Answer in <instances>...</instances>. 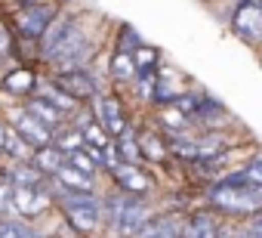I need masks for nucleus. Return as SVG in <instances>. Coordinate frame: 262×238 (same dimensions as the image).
<instances>
[{
	"label": "nucleus",
	"instance_id": "obj_1",
	"mask_svg": "<svg viewBox=\"0 0 262 238\" xmlns=\"http://www.w3.org/2000/svg\"><path fill=\"white\" fill-rule=\"evenodd\" d=\"M207 198L216 210H222L228 216H256L262 210V189L241 183V180H228V176L219 180Z\"/></svg>",
	"mask_w": 262,
	"mask_h": 238
},
{
	"label": "nucleus",
	"instance_id": "obj_2",
	"mask_svg": "<svg viewBox=\"0 0 262 238\" xmlns=\"http://www.w3.org/2000/svg\"><path fill=\"white\" fill-rule=\"evenodd\" d=\"M105 210H108V226L114 229L117 238H136L148 223V204L142 201V195L120 192L108 201Z\"/></svg>",
	"mask_w": 262,
	"mask_h": 238
},
{
	"label": "nucleus",
	"instance_id": "obj_3",
	"mask_svg": "<svg viewBox=\"0 0 262 238\" xmlns=\"http://www.w3.org/2000/svg\"><path fill=\"white\" fill-rule=\"evenodd\" d=\"M56 16H59L56 0H37V4H25V7H19V13H16V28H19L22 37L40 41L43 31L56 22Z\"/></svg>",
	"mask_w": 262,
	"mask_h": 238
},
{
	"label": "nucleus",
	"instance_id": "obj_4",
	"mask_svg": "<svg viewBox=\"0 0 262 238\" xmlns=\"http://www.w3.org/2000/svg\"><path fill=\"white\" fill-rule=\"evenodd\" d=\"M62 210H65V220H68L77 232L90 235V232L99 226L102 204H99L93 195H74V192H68V201L62 204Z\"/></svg>",
	"mask_w": 262,
	"mask_h": 238
},
{
	"label": "nucleus",
	"instance_id": "obj_5",
	"mask_svg": "<svg viewBox=\"0 0 262 238\" xmlns=\"http://www.w3.org/2000/svg\"><path fill=\"white\" fill-rule=\"evenodd\" d=\"M93 114H96V121L108 130L111 140H117L123 130H129L126 111H123V105H120L117 96H102V93H99V96L93 99Z\"/></svg>",
	"mask_w": 262,
	"mask_h": 238
},
{
	"label": "nucleus",
	"instance_id": "obj_6",
	"mask_svg": "<svg viewBox=\"0 0 262 238\" xmlns=\"http://www.w3.org/2000/svg\"><path fill=\"white\" fill-rule=\"evenodd\" d=\"M53 84L62 87L74 102H93V99L99 96V84H96L83 68H62Z\"/></svg>",
	"mask_w": 262,
	"mask_h": 238
},
{
	"label": "nucleus",
	"instance_id": "obj_7",
	"mask_svg": "<svg viewBox=\"0 0 262 238\" xmlns=\"http://www.w3.org/2000/svg\"><path fill=\"white\" fill-rule=\"evenodd\" d=\"M231 25L244 41H250V44L262 41V0H241Z\"/></svg>",
	"mask_w": 262,
	"mask_h": 238
},
{
	"label": "nucleus",
	"instance_id": "obj_8",
	"mask_svg": "<svg viewBox=\"0 0 262 238\" xmlns=\"http://www.w3.org/2000/svg\"><path fill=\"white\" fill-rule=\"evenodd\" d=\"M10 204L16 207L19 216L31 220V216H40V213L50 207V195H47L40 186H13V192H10Z\"/></svg>",
	"mask_w": 262,
	"mask_h": 238
},
{
	"label": "nucleus",
	"instance_id": "obj_9",
	"mask_svg": "<svg viewBox=\"0 0 262 238\" xmlns=\"http://www.w3.org/2000/svg\"><path fill=\"white\" fill-rule=\"evenodd\" d=\"M111 176H114L117 189L129 192V195H145L151 189V176L142 170V164H133V161H117L111 167Z\"/></svg>",
	"mask_w": 262,
	"mask_h": 238
},
{
	"label": "nucleus",
	"instance_id": "obj_10",
	"mask_svg": "<svg viewBox=\"0 0 262 238\" xmlns=\"http://www.w3.org/2000/svg\"><path fill=\"white\" fill-rule=\"evenodd\" d=\"M16 133H19L31 149H43V146H50V143L56 140V130H50L43 121H37L28 108H22V111L16 114Z\"/></svg>",
	"mask_w": 262,
	"mask_h": 238
},
{
	"label": "nucleus",
	"instance_id": "obj_11",
	"mask_svg": "<svg viewBox=\"0 0 262 238\" xmlns=\"http://www.w3.org/2000/svg\"><path fill=\"white\" fill-rule=\"evenodd\" d=\"M136 238H182V220L173 213L148 216V223L142 226V232Z\"/></svg>",
	"mask_w": 262,
	"mask_h": 238
},
{
	"label": "nucleus",
	"instance_id": "obj_12",
	"mask_svg": "<svg viewBox=\"0 0 262 238\" xmlns=\"http://www.w3.org/2000/svg\"><path fill=\"white\" fill-rule=\"evenodd\" d=\"M53 176H56V183H59L65 192H74V195H93V189H96V186H93V176H86L83 170H77V167L68 164V161H65Z\"/></svg>",
	"mask_w": 262,
	"mask_h": 238
},
{
	"label": "nucleus",
	"instance_id": "obj_13",
	"mask_svg": "<svg viewBox=\"0 0 262 238\" xmlns=\"http://www.w3.org/2000/svg\"><path fill=\"white\" fill-rule=\"evenodd\" d=\"M74 28H77L74 16H56V22H53V25L43 31V37H40V53H43V59H47V56H50V53H53V50H56V47L74 31Z\"/></svg>",
	"mask_w": 262,
	"mask_h": 238
},
{
	"label": "nucleus",
	"instance_id": "obj_14",
	"mask_svg": "<svg viewBox=\"0 0 262 238\" xmlns=\"http://www.w3.org/2000/svg\"><path fill=\"white\" fill-rule=\"evenodd\" d=\"M34 117H37V121H43L50 130H56L62 121H65V111H59L47 96H40V93H34V96H28V105H25Z\"/></svg>",
	"mask_w": 262,
	"mask_h": 238
},
{
	"label": "nucleus",
	"instance_id": "obj_15",
	"mask_svg": "<svg viewBox=\"0 0 262 238\" xmlns=\"http://www.w3.org/2000/svg\"><path fill=\"white\" fill-rule=\"evenodd\" d=\"M216 235H219V223H216V216L207 213V210L194 213V216L182 226V238H216Z\"/></svg>",
	"mask_w": 262,
	"mask_h": 238
},
{
	"label": "nucleus",
	"instance_id": "obj_16",
	"mask_svg": "<svg viewBox=\"0 0 262 238\" xmlns=\"http://www.w3.org/2000/svg\"><path fill=\"white\" fill-rule=\"evenodd\" d=\"M4 90L13 93V96H34L37 77H34L31 68H16V71H10V74L4 77Z\"/></svg>",
	"mask_w": 262,
	"mask_h": 238
},
{
	"label": "nucleus",
	"instance_id": "obj_17",
	"mask_svg": "<svg viewBox=\"0 0 262 238\" xmlns=\"http://www.w3.org/2000/svg\"><path fill=\"white\" fill-rule=\"evenodd\" d=\"M108 68H111V81H117V84L136 81V62H133V53H129V50H117L111 56Z\"/></svg>",
	"mask_w": 262,
	"mask_h": 238
},
{
	"label": "nucleus",
	"instance_id": "obj_18",
	"mask_svg": "<svg viewBox=\"0 0 262 238\" xmlns=\"http://www.w3.org/2000/svg\"><path fill=\"white\" fill-rule=\"evenodd\" d=\"M80 136H83V146H90V155H99V152H105V149L114 146L111 136H108V130L99 121H86L83 130H80Z\"/></svg>",
	"mask_w": 262,
	"mask_h": 238
},
{
	"label": "nucleus",
	"instance_id": "obj_19",
	"mask_svg": "<svg viewBox=\"0 0 262 238\" xmlns=\"http://www.w3.org/2000/svg\"><path fill=\"white\" fill-rule=\"evenodd\" d=\"M31 164H34L43 176H47V173H56V170L65 164V152H62L59 146H53V143H50V146L37 149V155L31 158Z\"/></svg>",
	"mask_w": 262,
	"mask_h": 238
},
{
	"label": "nucleus",
	"instance_id": "obj_20",
	"mask_svg": "<svg viewBox=\"0 0 262 238\" xmlns=\"http://www.w3.org/2000/svg\"><path fill=\"white\" fill-rule=\"evenodd\" d=\"M114 152H117V158H120V161H133V164H139V161H142L139 136H136L133 130H123V133L117 136V146H114Z\"/></svg>",
	"mask_w": 262,
	"mask_h": 238
},
{
	"label": "nucleus",
	"instance_id": "obj_21",
	"mask_svg": "<svg viewBox=\"0 0 262 238\" xmlns=\"http://www.w3.org/2000/svg\"><path fill=\"white\" fill-rule=\"evenodd\" d=\"M139 149H142V161H145V158H148V161H164V158L170 155V146H167L158 133L139 136Z\"/></svg>",
	"mask_w": 262,
	"mask_h": 238
},
{
	"label": "nucleus",
	"instance_id": "obj_22",
	"mask_svg": "<svg viewBox=\"0 0 262 238\" xmlns=\"http://www.w3.org/2000/svg\"><path fill=\"white\" fill-rule=\"evenodd\" d=\"M228 180H241V183H250V186H259V189H262V158L247 161L241 170L228 173Z\"/></svg>",
	"mask_w": 262,
	"mask_h": 238
},
{
	"label": "nucleus",
	"instance_id": "obj_23",
	"mask_svg": "<svg viewBox=\"0 0 262 238\" xmlns=\"http://www.w3.org/2000/svg\"><path fill=\"white\" fill-rule=\"evenodd\" d=\"M10 176H13V180H10L13 186H40V176H43V173H40L34 164H22V161H19Z\"/></svg>",
	"mask_w": 262,
	"mask_h": 238
},
{
	"label": "nucleus",
	"instance_id": "obj_24",
	"mask_svg": "<svg viewBox=\"0 0 262 238\" xmlns=\"http://www.w3.org/2000/svg\"><path fill=\"white\" fill-rule=\"evenodd\" d=\"M158 59H161V53H158L155 47H145V44H139V47L133 50L136 74H139V71H151V68H158Z\"/></svg>",
	"mask_w": 262,
	"mask_h": 238
},
{
	"label": "nucleus",
	"instance_id": "obj_25",
	"mask_svg": "<svg viewBox=\"0 0 262 238\" xmlns=\"http://www.w3.org/2000/svg\"><path fill=\"white\" fill-rule=\"evenodd\" d=\"M4 155H10V158H16V161H25V158H28V143L16 133V127H10V130H7Z\"/></svg>",
	"mask_w": 262,
	"mask_h": 238
},
{
	"label": "nucleus",
	"instance_id": "obj_26",
	"mask_svg": "<svg viewBox=\"0 0 262 238\" xmlns=\"http://www.w3.org/2000/svg\"><path fill=\"white\" fill-rule=\"evenodd\" d=\"M65 161H68V164H74L77 170H83L86 176H96V170H99L96 158H93L86 149H74V152H68V155H65Z\"/></svg>",
	"mask_w": 262,
	"mask_h": 238
},
{
	"label": "nucleus",
	"instance_id": "obj_27",
	"mask_svg": "<svg viewBox=\"0 0 262 238\" xmlns=\"http://www.w3.org/2000/svg\"><path fill=\"white\" fill-rule=\"evenodd\" d=\"M40 96H47V99H50V102H53L59 111H77V102H74V99H71V96H68L62 87H56V84H50V87H47Z\"/></svg>",
	"mask_w": 262,
	"mask_h": 238
},
{
	"label": "nucleus",
	"instance_id": "obj_28",
	"mask_svg": "<svg viewBox=\"0 0 262 238\" xmlns=\"http://www.w3.org/2000/svg\"><path fill=\"white\" fill-rule=\"evenodd\" d=\"M28 232V226L16 223V220H0V238H22Z\"/></svg>",
	"mask_w": 262,
	"mask_h": 238
},
{
	"label": "nucleus",
	"instance_id": "obj_29",
	"mask_svg": "<svg viewBox=\"0 0 262 238\" xmlns=\"http://www.w3.org/2000/svg\"><path fill=\"white\" fill-rule=\"evenodd\" d=\"M83 146V136H80V130H74V133H65V136H59V149L68 155V152H74V149H80Z\"/></svg>",
	"mask_w": 262,
	"mask_h": 238
},
{
	"label": "nucleus",
	"instance_id": "obj_30",
	"mask_svg": "<svg viewBox=\"0 0 262 238\" xmlns=\"http://www.w3.org/2000/svg\"><path fill=\"white\" fill-rule=\"evenodd\" d=\"M10 50H13V34H10L7 22L0 19V59H7V56H10Z\"/></svg>",
	"mask_w": 262,
	"mask_h": 238
},
{
	"label": "nucleus",
	"instance_id": "obj_31",
	"mask_svg": "<svg viewBox=\"0 0 262 238\" xmlns=\"http://www.w3.org/2000/svg\"><path fill=\"white\" fill-rule=\"evenodd\" d=\"M7 130H10V127H7L4 121H0V155H4V143H7Z\"/></svg>",
	"mask_w": 262,
	"mask_h": 238
},
{
	"label": "nucleus",
	"instance_id": "obj_32",
	"mask_svg": "<svg viewBox=\"0 0 262 238\" xmlns=\"http://www.w3.org/2000/svg\"><path fill=\"white\" fill-rule=\"evenodd\" d=\"M250 232H253L256 238H262V223H259V220H253V223H250Z\"/></svg>",
	"mask_w": 262,
	"mask_h": 238
},
{
	"label": "nucleus",
	"instance_id": "obj_33",
	"mask_svg": "<svg viewBox=\"0 0 262 238\" xmlns=\"http://www.w3.org/2000/svg\"><path fill=\"white\" fill-rule=\"evenodd\" d=\"M216 238H241V235H234V232H222V229H219V235H216Z\"/></svg>",
	"mask_w": 262,
	"mask_h": 238
},
{
	"label": "nucleus",
	"instance_id": "obj_34",
	"mask_svg": "<svg viewBox=\"0 0 262 238\" xmlns=\"http://www.w3.org/2000/svg\"><path fill=\"white\" fill-rule=\"evenodd\" d=\"M22 238H43V235H37V232H31V229H28V232H25Z\"/></svg>",
	"mask_w": 262,
	"mask_h": 238
},
{
	"label": "nucleus",
	"instance_id": "obj_35",
	"mask_svg": "<svg viewBox=\"0 0 262 238\" xmlns=\"http://www.w3.org/2000/svg\"><path fill=\"white\" fill-rule=\"evenodd\" d=\"M241 238H256V235H253V232H250V229H247V235H241Z\"/></svg>",
	"mask_w": 262,
	"mask_h": 238
},
{
	"label": "nucleus",
	"instance_id": "obj_36",
	"mask_svg": "<svg viewBox=\"0 0 262 238\" xmlns=\"http://www.w3.org/2000/svg\"><path fill=\"white\" fill-rule=\"evenodd\" d=\"M253 220H259V223H262V210H259V213H256V216H253Z\"/></svg>",
	"mask_w": 262,
	"mask_h": 238
}]
</instances>
